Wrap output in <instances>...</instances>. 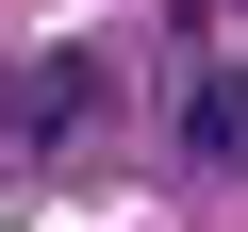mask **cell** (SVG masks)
Masks as SVG:
<instances>
[{"label":"cell","instance_id":"6da1fadb","mask_svg":"<svg viewBox=\"0 0 248 232\" xmlns=\"http://www.w3.org/2000/svg\"><path fill=\"white\" fill-rule=\"evenodd\" d=\"M83 116H99V66H83V50H50V66H17V99H0V133H17V149H66Z\"/></svg>","mask_w":248,"mask_h":232},{"label":"cell","instance_id":"7a4b0ae2","mask_svg":"<svg viewBox=\"0 0 248 232\" xmlns=\"http://www.w3.org/2000/svg\"><path fill=\"white\" fill-rule=\"evenodd\" d=\"M182 166H248V83H232V66L182 83Z\"/></svg>","mask_w":248,"mask_h":232}]
</instances>
